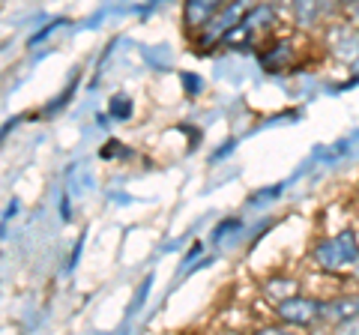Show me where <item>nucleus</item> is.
<instances>
[{
  "instance_id": "39448f33",
  "label": "nucleus",
  "mask_w": 359,
  "mask_h": 335,
  "mask_svg": "<svg viewBox=\"0 0 359 335\" xmlns=\"http://www.w3.org/2000/svg\"><path fill=\"white\" fill-rule=\"evenodd\" d=\"M320 320L332 323L335 329L344 327V323H351V320H359V294H344V296L327 299L320 308Z\"/></svg>"
},
{
  "instance_id": "20e7f679",
  "label": "nucleus",
  "mask_w": 359,
  "mask_h": 335,
  "mask_svg": "<svg viewBox=\"0 0 359 335\" xmlns=\"http://www.w3.org/2000/svg\"><path fill=\"white\" fill-rule=\"evenodd\" d=\"M249 4H231V6H222V13L212 18V25L201 33V48H212V46H222L224 39L231 36L237 25L243 21V15L249 13Z\"/></svg>"
},
{
  "instance_id": "423d86ee",
  "label": "nucleus",
  "mask_w": 359,
  "mask_h": 335,
  "mask_svg": "<svg viewBox=\"0 0 359 335\" xmlns=\"http://www.w3.org/2000/svg\"><path fill=\"white\" fill-rule=\"evenodd\" d=\"M219 13L222 4H216V0H189L183 6V21L189 30H207Z\"/></svg>"
},
{
  "instance_id": "7ed1b4c3",
  "label": "nucleus",
  "mask_w": 359,
  "mask_h": 335,
  "mask_svg": "<svg viewBox=\"0 0 359 335\" xmlns=\"http://www.w3.org/2000/svg\"><path fill=\"white\" fill-rule=\"evenodd\" d=\"M320 308L323 303L314 296H306V294H297L285 299V303L276 306V315L285 327H297V329H306V327H314L320 320Z\"/></svg>"
},
{
  "instance_id": "f03ea898",
  "label": "nucleus",
  "mask_w": 359,
  "mask_h": 335,
  "mask_svg": "<svg viewBox=\"0 0 359 335\" xmlns=\"http://www.w3.org/2000/svg\"><path fill=\"white\" fill-rule=\"evenodd\" d=\"M269 27H276V9L273 6H252L249 13L243 15L237 30H233L231 36L222 42V46H228V48H249L252 42L261 36V33H266Z\"/></svg>"
},
{
  "instance_id": "0eeeda50",
  "label": "nucleus",
  "mask_w": 359,
  "mask_h": 335,
  "mask_svg": "<svg viewBox=\"0 0 359 335\" xmlns=\"http://www.w3.org/2000/svg\"><path fill=\"white\" fill-rule=\"evenodd\" d=\"M290 60H294V51H290V42H287V39L276 42L273 48L261 54V63H264L266 72H282V69H287Z\"/></svg>"
},
{
  "instance_id": "6e6552de",
  "label": "nucleus",
  "mask_w": 359,
  "mask_h": 335,
  "mask_svg": "<svg viewBox=\"0 0 359 335\" xmlns=\"http://www.w3.org/2000/svg\"><path fill=\"white\" fill-rule=\"evenodd\" d=\"M255 335H297V332H290L287 327H264V329H257Z\"/></svg>"
},
{
  "instance_id": "9d476101",
  "label": "nucleus",
  "mask_w": 359,
  "mask_h": 335,
  "mask_svg": "<svg viewBox=\"0 0 359 335\" xmlns=\"http://www.w3.org/2000/svg\"><path fill=\"white\" fill-rule=\"evenodd\" d=\"M356 13H359V6H356Z\"/></svg>"
},
{
  "instance_id": "1a4fd4ad",
  "label": "nucleus",
  "mask_w": 359,
  "mask_h": 335,
  "mask_svg": "<svg viewBox=\"0 0 359 335\" xmlns=\"http://www.w3.org/2000/svg\"><path fill=\"white\" fill-rule=\"evenodd\" d=\"M339 335H359V320H351V323H344V327H339Z\"/></svg>"
},
{
  "instance_id": "f257e3e1",
  "label": "nucleus",
  "mask_w": 359,
  "mask_h": 335,
  "mask_svg": "<svg viewBox=\"0 0 359 335\" xmlns=\"http://www.w3.org/2000/svg\"><path fill=\"white\" fill-rule=\"evenodd\" d=\"M311 258L323 273H356L359 242L353 237V231H341V233H335V237L320 240L314 245Z\"/></svg>"
}]
</instances>
